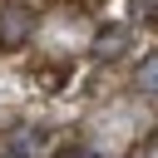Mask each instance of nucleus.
<instances>
[{"instance_id":"nucleus-1","label":"nucleus","mask_w":158,"mask_h":158,"mask_svg":"<svg viewBox=\"0 0 158 158\" xmlns=\"http://www.w3.org/2000/svg\"><path fill=\"white\" fill-rule=\"evenodd\" d=\"M30 35H35V15H30L25 5H5V10H0V44L15 49V44H25Z\"/></svg>"},{"instance_id":"nucleus-2","label":"nucleus","mask_w":158,"mask_h":158,"mask_svg":"<svg viewBox=\"0 0 158 158\" xmlns=\"http://www.w3.org/2000/svg\"><path fill=\"white\" fill-rule=\"evenodd\" d=\"M40 128H30V123H20V128H10L5 138H0V158H40Z\"/></svg>"},{"instance_id":"nucleus-3","label":"nucleus","mask_w":158,"mask_h":158,"mask_svg":"<svg viewBox=\"0 0 158 158\" xmlns=\"http://www.w3.org/2000/svg\"><path fill=\"white\" fill-rule=\"evenodd\" d=\"M128 20H114V25H104L99 35H94V59H118L123 49H128Z\"/></svg>"},{"instance_id":"nucleus-4","label":"nucleus","mask_w":158,"mask_h":158,"mask_svg":"<svg viewBox=\"0 0 158 158\" xmlns=\"http://www.w3.org/2000/svg\"><path fill=\"white\" fill-rule=\"evenodd\" d=\"M138 89H143V94H153V59H143V64H138Z\"/></svg>"},{"instance_id":"nucleus-5","label":"nucleus","mask_w":158,"mask_h":158,"mask_svg":"<svg viewBox=\"0 0 158 158\" xmlns=\"http://www.w3.org/2000/svg\"><path fill=\"white\" fill-rule=\"evenodd\" d=\"M128 15H133V20H153V0H133Z\"/></svg>"},{"instance_id":"nucleus-6","label":"nucleus","mask_w":158,"mask_h":158,"mask_svg":"<svg viewBox=\"0 0 158 158\" xmlns=\"http://www.w3.org/2000/svg\"><path fill=\"white\" fill-rule=\"evenodd\" d=\"M54 158H99V153H89V148H59Z\"/></svg>"}]
</instances>
